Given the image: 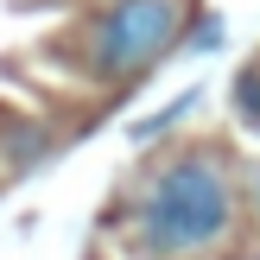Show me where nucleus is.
I'll return each instance as SVG.
<instances>
[{"instance_id": "39448f33", "label": "nucleus", "mask_w": 260, "mask_h": 260, "mask_svg": "<svg viewBox=\"0 0 260 260\" xmlns=\"http://www.w3.org/2000/svg\"><path fill=\"white\" fill-rule=\"evenodd\" d=\"M248 190H254V203H260V165H254V172H248Z\"/></svg>"}, {"instance_id": "f257e3e1", "label": "nucleus", "mask_w": 260, "mask_h": 260, "mask_svg": "<svg viewBox=\"0 0 260 260\" xmlns=\"http://www.w3.org/2000/svg\"><path fill=\"white\" fill-rule=\"evenodd\" d=\"M229 216H235V184L210 152H184L172 159L159 178L146 184L134 216V241L152 260H184L203 254L229 235Z\"/></svg>"}, {"instance_id": "20e7f679", "label": "nucleus", "mask_w": 260, "mask_h": 260, "mask_svg": "<svg viewBox=\"0 0 260 260\" xmlns=\"http://www.w3.org/2000/svg\"><path fill=\"white\" fill-rule=\"evenodd\" d=\"M190 108H197V89H190V95H178V102H172L165 114H152V121H140V127H134V140H159L165 127H172L178 114H190Z\"/></svg>"}, {"instance_id": "f03ea898", "label": "nucleus", "mask_w": 260, "mask_h": 260, "mask_svg": "<svg viewBox=\"0 0 260 260\" xmlns=\"http://www.w3.org/2000/svg\"><path fill=\"white\" fill-rule=\"evenodd\" d=\"M178 25H184L178 0H114L95 19V32H89V57H95L102 76L152 70V63L178 45Z\"/></svg>"}, {"instance_id": "7ed1b4c3", "label": "nucleus", "mask_w": 260, "mask_h": 260, "mask_svg": "<svg viewBox=\"0 0 260 260\" xmlns=\"http://www.w3.org/2000/svg\"><path fill=\"white\" fill-rule=\"evenodd\" d=\"M235 114H241L248 127H260V57L235 76Z\"/></svg>"}]
</instances>
